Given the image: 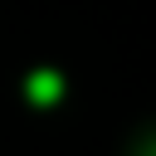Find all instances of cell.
I'll list each match as a JSON object with an SVG mask.
<instances>
[{
  "mask_svg": "<svg viewBox=\"0 0 156 156\" xmlns=\"http://www.w3.org/2000/svg\"><path fill=\"white\" fill-rule=\"evenodd\" d=\"M58 93H63L58 73H34V78H29V98H34V102H49V98H58Z\"/></svg>",
  "mask_w": 156,
  "mask_h": 156,
  "instance_id": "obj_1",
  "label": "cell"
}]
</instances>
